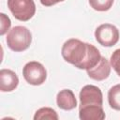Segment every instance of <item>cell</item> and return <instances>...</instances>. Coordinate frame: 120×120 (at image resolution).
Listing matches in <instances>:
<instances>
[{
  "instance_id": "6da1fadb",
  "label": "cell",
  "mask_w": 120,
  "mask_h": 120,
  "mask_svg": "<svg viewBox=\"0 0 120 120\" xmlns=\"http://www.w3.org/2000/svg\"><path fill=\"white\" fill-rule=\"evenodd\" d=\"M61 54L65 61L72 64L79 69L94 68L101 58L98 48L77 38H69L62 46Z\"/></svg>"
},
{
  "instance_id": "7a4b0ae2",
  "label": "cell",
  "mask_w": 120,
  "mask_h": 120,
  "mask_svg": "<svg viewBox=\"0 0 120 120\" xmlns=\"http://www.w3.org/2000/svg\"><path fill=\"white\" fill-rule=\"evenodd\" d=\"M6 41L10 50L23 52L29 48L32 42V34L25 26L17 25L8 31Z\"/></svg>"
},
{
  "instance_id": "3957f363",
  "label": "cell",
  "mask_w": 120,
  "mask_h": 120,
  "mask_svg": "<svg viewBox=\"0 0 120 120\" xmlns=\"http://www.w3.org/2000/svg\"><path fill=\"white\" fill-rule=\"evenodd\" d=\"M8 7L15 19L26 22L36 13L34 0H8Z\"/></svg>"
},
{
  "instance_id": "277c9868",
  "label": "cell",
  "mask_w": 120,
  "mask_h": 120,
  "mask_svg": "<svg viewBox=\"0 0 120 120\" xmlns=\"http://www.w3.org/2000/svg\"><path fill=\"white\" fill-rule=\"evenodd\" d=\"M22 76L29 84L40 85L46 81L47 71L41 63L31 61L24 65L22 68Z\"/></svg>"
},
{
  "instance_id": "5b68a950",
  "label": "cell",
  "mask_w": 120,
  "mask_h": 120,
  "mask_svg": "<svg viewBox=\"0 0 120 120\" xmlns=\"http://www.w3.org/2000/svg\"><path fill=\"white\" fill-rule=\"evenodd\" d=\"M96 40L104 47H112L119 40V30L111 23H103L95 31Z\"/></svg>"
},
{
  "instance_id": "8992f818",
  "label": "cell",
  "mask_w": 120,
  "mask_h": 120,
  "mask_svg": "<svg viewBox=\"0 0 120 120\" xmlns=\"http://www.w3.org/2000/svg\"><path fill=\"white\" fill-rule=\"evenodd\" d=\"M80 98V106H88V105H99L102 106L103 104V96L101 90L92 84H87L83 86L79 95Z\"/></svg>"
},
{
  "instance_id": "52a82bcc",
  "label": "cell",
  "mask_w": 120,
  "mask_h": 120,
  "mask_svg": "<svg viewBox=\"0 0 120 120\" xmlns=\"http://www.w3.org/2000/svg\"><path fill=\"white\" fill-rule=\"evenodd\" d=\"M86 71H87V75L92 80L103 81L107 79L111 73V64L105 57L101 56L98 63L94 68L87 69Z\"/></svg>"
},
{
  "instance_id": "ba28073f",
  "label": "cell",
  "mask_w": 120,
  "mask_h": 120,
  "mask_svg": "<svg viewBox=\"0 0 120 120\" xmlns=\"http://www.w3.org/2000/svg\"><path fill=\"white\" fill-rule=\"evenodd\" d=\"M19 78L11 69L3 68L0 70V90L2 92H11L17 88Z\"/></svg>"
},
{
  "instance_id": "9c48e42d",
  "label": "cell",
  "mask_w": 120,
  "mask_h": 120,
  "mask_svg": "<svg viewBox=\"0 0 120 120\" xmlns=\"http://www.w3.org/2000/svg\"><path fill=\"white\" fill-rule=\"evenodd\" d=\"M57 106L65 111H70L77 107V99L70 89H63L56 96Z\"/></svg>"
},
{
  "instance_id": "30bf717a",
  "label": "cell",
  "mask_w": 120,
  "mask_h": 120,
  "mask_svg": "<svg viewBox=\"0 0 120 120\" xmlns=\"http://www.w3.org/2000/svg\"><path fill=\"white\" fill-rule=\"evenodd\" d=\"M79 117L82 120H103L105 112L102 106L88 105L79 107Z\"/></svg>"
},
{
  "instance_id": "8fae6325",
  "label": "cell",
  "mask_w": 120,
  "mask_h": 120,
  "mask_svg": "<svg viewBox=\"0 0 120 120\" xmlns=\"http://www.w3.org/2000/svg\"><path fill=\"white\" fill-rule=\"evenodd\" d=\"M108 102L111 108L120 111V84H115L108 92Z\"/></svg>"
},
{
  "instance_id": "7c38bea8",
  "label": "cell",
  "mask_w": 120,
  "mask_h": 120,
  "mask_svg": "<svg viewBox=\"0 0 120 120\" xmlns=\"http://www.w3.org/2000/svg\"><path fill=\"white\" fill-rule=\"evenodd\" d=\"M58 114L57 112L50 107H43L38 109L35 115H34V119L35 120H41V119H52V120H57Z\"/></svg>"
},
{
  "instance_id": "4fadbf2b",
  "label": "cell",
  "mask_w": 120,
  "mask_h": 120,
  "mask_svg": "<svg viewBox=\"0 0 120 120\" xmlns=\"http://www.w3.org/2000/svg\"><path fill=\"white\" fill-rule=\"evenodd\" d=\"M90 7L97 11H107L109 10L112 4L113 0H88Z\"/></svg>"
},
{
  "instance_id": "5bb4252c",
  "label": "cell",
  "mask_w": 120,
  "mask_h": 120,
  "mask_svg": "<svg viewBox=\"0 0 120 120\" xmlns=\"http://www.w3.org/2000/svg\"><path fill=\"white\" fill-rule=\"evenodd\" d=\"M110 64L117 73V75L120 77V49H117L112 52L110 58Z\"/></svg>"
},
{
  "instance_id": "9a60e30c",
  "label": "cell",
  "mask_w": 120,
  "mask_h": 120,
  "mask_svg": "<svg viewBox=\"0 0 120 120\" xmlns=\"http://www.w3.org/2000/svg\"><path fill=\"white\" fill-rule=\"evenodd\" d=\"M0 19H1L0 35L3 36V35H5L9 30L10 25H11V21H10V19L5 13H0Z\"/></svg>"
},
{
  "instance_id": "2e32d148",
  "label": "cell",
  "mask_w": 120,
  "mask_h": 120,
  "mask_svg": "<svg viewBox=\"0 0 120 120\" xmlns=\"http://www.w3.org/2000/svg\"><path fill=\"white\" fill-rule=\"evenodd\" d=\"M39 1H40V3L43 6H45V7H51V6H53V5H55V4L59 3V2H63L65 0H39Z\"/></svg>"
}]
</instances>
